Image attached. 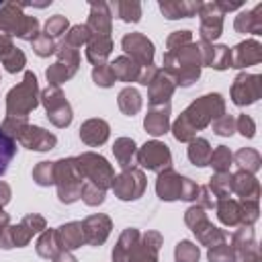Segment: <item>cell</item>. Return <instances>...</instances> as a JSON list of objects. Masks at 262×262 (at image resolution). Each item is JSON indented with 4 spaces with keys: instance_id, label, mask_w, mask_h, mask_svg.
Masks as SVG:
<instances>
[{
    "instance_id": "1",
    "label": "cell",
    "mask_w": 262,
    "mask_h": 262,
    "mask_svg": "<svg viewBox=\"0 0 262 262\" xmlns=\"http://www.w3.org/2000/svg\"><path fill=\"white\" fill-rule=\"evenodd\" d=\"M221 115H225V100L219 92L199 96L172 123V135H174V139L188 143L196 137V131L209 127Z\"/></svg>"
},
{
    "instance_id": "2",
    "label": "cell",
    "mask_w": 262,
    "mask_h": 262,
    "mask_svg": "<svg viewBox=\"0 0 262 262\" xmlns=\"http://www.w3.org/2000/svg\"><path fill=\"white\" fill-rule=\"evenodd\" d=\"M162 66H164L162 70L172 76V80L176 82V86H182V88L192 86L199 80L201 68H203L199 45L192 41V43H188L184 47L166 51L164 53V59H162Z\"/></svg>"
},
{
    "instance_id": "3",
    "label": "cell",
    "mask_w": 262,
    "mask_h": 262,
    "mask_svg": "<svg viewBox=\"0 0 262 262\" xmlns=\"http://www.w3.org/2000/svg\"><path fill=\"white\" fill-rule=\"evenodd\" d=\"M0 129L14 141H18L23 147L33 151H49L57 145V137L51 131H45L37 125H29L25 117H4Z\"/></svg>"
},
{
    "instance_id": "4",
    "label": "cell",
    "mask_w": 262,
    "mask_h": 262,
    "mask_svg": "<svg viewBox=\"0 0 262 262\" xmlns=\"http://www.w3.org/2000/svg\"><path fill=\"white\" fill-rule=\"evenodd\" d=\"M0 33L8 37H18L25 41H33L39 31V20L23 12L18 2H2L0 4Z\"/></svg>"
},
{
    "instance_id": "5",
    "label": "cell",
    "mask_w": 262,
    "mask_h": 262,
    "mask_svg": "<svg viewBox=\"0 0 262 262\" xmlns=\"http://www.w3.org/2000/svg\"><path fill=\"white\" fill-rule=\"evenodd\" d=\"M39 106V82L33 72H25L23 82L6 94V117H29Z\"/></svg>"
},
{
    "instance_id": "6",
    "label": "cell",
    "mask_w": 262,
    "mask_h": 262,
    "mask_svg": "<svg viewBox=\"0 0 262 262\" xmlns=\"http://www.w3.org/2000/svg\"><path fill=\"white\" fill-rule=\"evenodd\" d=\"M199 184L186 176H180L172 166L158 172L156 194L162 201H196Z\"/></svg>"
},
{
    "instance_id": "7",
    "label": "cell",
    "mask_w": 262,
    "mask_h": 262,
    "mask_svg": "<svg viewBox=\"0 0 262 262\" xmlns=\"http://www.w3.org/2000/svg\"><path fill=\"white\" fill-rule=\"evenodd\" d=\"M84 176L78 168L76 158H61L55 162V186H57V199L59 203H74L82 194Z\"/></svg>"
},
{
    "instance_id": "8",
    "label": "cell",
    "mask_w": 262,
    "mask_h": 262,
    "mask_svg": "<svg viewBox=\"0 0 262 262\" xmlns=\"http://www.w3.org/2000/svg\"><path fill=\"white\" fill-rule=\"evenodd\" d=\"M205 211H207V209H203L201 205H190V207L186 209V213H184V223H186V225L190 227V231L196 235L199 244L211 248V246H215V244L227 242V239H229V233H227L225 229L215 227V225L209 221V217H207Z\"/></svg>"
},
{
    "instance_id": "9",
    "label": "cell",
    "mask_w": 262,
    "mask_h": 262,
    "mask_svg": "<svg viewBox=\"0 0 262 262\" xmlns=\"http://www.w3.org/2000/svg\"><path fill=\"white\" fill-rule=\"evenodd\" d=\"M76 162H78V168L88 184H94L102 190H108L113 186L115 170L104 156L94 154V151H84V154L76 156Z\"/></svg>"
},
{
    "instance_id": "10",
    "label": "cell",
    "mask_w": 262,
    "mask_h": 262,
    "mask_svg": "<svg viewBox=\"0 0 262 262\" xmlns=\"http://www.w3.org/2000/svg\"><path fill=\"white\" fill-rule=\"evenodd\" d=\"M55 57H57L55 63L45 70V78H47L49 86H59V84L68 82L80 68V51L70 47L63 41L57 45Z\"/></svg>"
},
{
    "instance_id": "11",
    "label": "cell",
    "mask_w": 262,
    "mask_h": 262,
    "mask_svg": "<svg viewBox=\"0 0 262 262\" xmlns=\"http://www.w3.org/2000/svg\"><path fill=\"white\" fill-rule=\"evenodd\" d=\"M39 102L45 106L49 123L55 125L57 129H66L72 123L74 113H72V106L66 100L59 86H47L45 90H41L39 92Z\"/></svg>"
},
{
    "instance_id": "12",
    "label": "cell",
    "mask_w": 262,
    "mask_h": 262,
    "mask_svg": "<svg viewBox=\"0 0 262 262\" xmlns=\"http://www.w3.org/2000/svg\"><path fill=\"white\" fill-rule=\"evenodd\" d=\"M145 186H147V180H145L143 170L137 166H131V168L123 170L119 176H115L111 188H113L115 196L121 201H137L139 196H143Z\"/></svg>"
},
{
    "instance_id": "13",
    "label": "cell",
    "mask_w": 262,
    "mask_h": 262,
    "mask_svg": "<svg viewBox=\"0 0 262 262\" xmlns=\"http://www.w3.org/2000/svg\"><path fill=\"white\" fill-rule=\"evenodd\" d=\"M135 162L149 172H162V170L172 166V154H170V147L166 143L151 139V141H145L137 149Z\"/></svg>"
},
{
    "instance_id": "14",
    "label": "cell",
    "mask_w": 262,
    "mask_h": 262,
    "mask_svg": "<svg viewBox=\"0 0 262 262\" xmlns=\"http://www.w3.org/2000/svg\"><path fill=\"white\" fill-rule=\"evenodd\" d=\"M262 96V76L260 74H237L231 84V100L235 106L254 104Z\"/></svg>"
},
{
    "instance_id": "15",
    "label": "cell",
    "mask_w": 262,
    "mask_h": 262,
    "mask_svg": "<svg viewBox=\"0 0 262 262\" xmlns=\"http://www.w3.org/2000/svg\"><path fill=\"white\" fill-rule=\"evenodd\" d=\"M199 37L201 41L213 43L221 37L223 33V12L217 8L215 0L213 2H201L199 8Z\"/></svg>"
},
{
    "instance_id": "16",
    "label": "cell",
    "mask_w": 262,
    "mask_h": 262,
    "mask_svg": "<svg viewBox=\"0 0 262 262\" xmlns=\"http://www.w3.org/2000/svg\"><path fill=\"white\" fill-rule=\"evenodd\" d=\"M121 47L127 57H131L139 68H149L154 66V53L156 47L154 43L143 35V33H127L121 39Z\"/></svg>"
},
{
    "instance_id": "17",
    "label": "cell",
    "mask_w": 262,
    "mask_h": 262,
    "mask_svg": "<svg viewBox=\"0 0 262 262\" xmlns=\"http://www.w3.org/2000/svg\"><path fill=\"white\" fill-rule=\"evenodd\" d=\"M47 229V221L45 217H41L39 213H29L25 215L16 225H10V239H12V248H25L29 246V242L33 239L35 233H41Z\"/></svg>"
},
{
    "instance_id": "18",
    "label": "cell",
    "mask_w": 262,
    "mask_h": 262,
    "mask_svg": "<svg viewBox=\"0 0 262 262\" xmlns=\"http://www.w3.org/2000/svg\"><path fill=\"white\" fill-rule=\"evenodd\" d=\"M176 90V82L172 80L170 74H166L162 68L154 76V80L147 86V102L149 106H164L170 104V98Z\"/></svg>"
},
{
    "instance_id": "19",
    "label": "cell",
    "mask_w": 262,
    "mask_h": 262,
    "mask_svg": "<svg viewBox=\"0 0 262 262\" xmlns=\"http://www.w3.org/2000/svg\"><path fill=\"white\" fill-rule=\"evenodd\" d=\"M82 225H84L88 246H102L106 242V237L111 235V229H113V221L104 213H94V215L86 217L82 221Z\"/></svg>"
},
{
    "instance_id": "20",
    "label": "cell",
    "mask_w": 262,
    "mask_h": 262,
    "mask_svg": "<svg viewBox=\"0 0 262 262\" xmlns=\"http://www.w3.org/2000/svg\"><path fill=\"white\" fill-rule=\"evenodd\" d=\"M260 61H262V45L256 39H246L231 49V68L235 70L258 66Z\"/></svg>"
},
{
    "instance_id": "21",
    "label": "cell",
    "mask_w": 262,
    "mask_h": 262,
    "mask_svg": "<svg viewBox=\"0 0 262 262\" xmlns=\"http://www.w3.org/2000/svg\"><path fill=\"white\" fill-rule=\"evenodd\" d=\"M162 233L158 231H145L139 235L137 246L131 252L129 262H158V252L162 248Z\"/></svg>"
},
{
    "instance_id": "22",
    "label": "cell",
    "mask_w": 262,
    "mask_h": 262,
    "mask_svg": "<svg viewBox=\"0 0 262 262\" xmlns=\"http://www.w3.org/2000/svg\"><path fill=\"white\" fill-rule=\"evenodd\" d=\"M86 27L92 35H111L113 31V14L108 2H90V14Z\"/></svg>"
},
{
    "instance_id": "23",
    "label": "cell",
    "mask_w": 262,
    "mask_h": 262,
    "mask_svg": "<svg viewBox=\"0 0 262 262\" xmlns=\"http://www.w3.org/2000/svg\"><path fill=\"white\" fill-rule=\"evenodd\" d=\"M0 63L8 74H16L27 66L25 53L12 43V37L0 33Z\"/></svg>"
},
{
    "instance_id": "24",
    "label": "cell",
    "mask_w": 262,
    "mask_h": 262,
    "mask_svg": "<svg viewBox=\"0 0 262 262\" xmlns=\"http://www.w3.org/2000/svg\"><path fill=\"white\" fill-rule=\"evenodd\" d=\"M108 135H111V127L104 119H88L80 125V139L88 147H98L106 143Z\"/></svg>"
},
{
    "instance_id": "25",
    "label": "cell",
    "mask_w": 262,
    "mask_h": 262,
    "mask_svg": "<svg viewBox=\"0 0 262 262\" xmlns=\"http://www.w3.org/2000/svg\"><path fill=\"white\" fill-rule=\"evenodd\" d=\"M57 233V242H59V248L66 250V252H72V250H78L86 244V233H84V225L82 221H70V223H63L55 229Z\"/></svg>"
},
{
    "instance_id": "26",
    "label": "cell",
    "mask_w": 262,
    "mask_h": 262,
    "mask_svg": "<svg viewBox=\"0 0 262 262\" xmlns=\"http://www.w3.org/2000/svg\"><path fill=\"white\" fill-rule=\"evenodd\" d=\"M158 6L168 20H176V18L194 16L201 8V2L199 0H160Z\"/></svg>"
},
{
    "instance_id": "27",
    "label": "cell",
    "mask_w": 262,
    "mask_h": 262,
    "mask_svg": "<svg viewBox=\"0 0 262 262\" xmlns=\"http://www.w3.org/2000/svg\"><path fill=\"white\" fill-rule=\"evenodd\" d=\"M143 129L154 137L168 133L170 131V104L151 106L143 119Z\"/></svg>"
},
{
    "instance_id": "28",
    "label": "cell",
    "mask_w": 262,
    "mask_h": 262,
    "mask_svg": "<svg viewBox=\"0 0 262 262\" xmlns=\"http://www.w3.org/2000/svg\"><path fill=\"white\" fill-rule=\"evenodd\" d=\"M231 192L239 199H260V182L254 174L237 170L231 174Z\"/></svg>"
},
{
    "instance_id": "29",
    "label": "cell",
    "mask_w": 262,
    "mask_h": 262,
    "mask_svg": "<svg viewBox=\"0 0 262 262\" xmlns=\"http://www.w3.org/2000/svg\"><path fill=\"white\" fill-rule=\"evenodd\" d=\"M233 29L242 35H262V4H256L250 10H242L233 20Z\"/></svg>"
},
{
    "instance_id": "30",
    "label": "cell",
    "mask_w": 262,
    "mask_h": 262,
    "mask_svg": "<svg viewBox=\"0 0 262 262\" xmlns=\"http://www.w3.org/2000/svg\"><path fill=\"white\" fill-rule=\"evenodd\" d=\"M215 211H217V219L227 225V227H237L242 225V205L239 201L227 196V199H217L215 201Z\"/></svg>"
},
{
    "instance_id": "31",
    "label": "cell",
    "mask_w": 262,
    "mask_h": 262,
    "mask_svg": "<svg viewBox=\"0 0 262 262\" xmlns=\"http://www.w3.org/2000/svg\"><path fill=\"white\" fill-rule=\"evenodd\" d=\"M111 51H113V39H111V35H92L90 41L86 43V59L92 66L106 61V57L111 55Z\"/></svg>"
},
{
    "instance_id": "32",
    "label": "cell",
    "mask_w": 262,
    "mask_h": 262,
    "mask_svg": "<svg viewBox=\"0 0 262 262\" xmlns=\"http://www.w3.org/2000/svg\"><path fill=\"white\" fill-rule=\"evenodd\" d=\"M231 248L235 250L237 260L244 258V256H248V254L260 252L258 250L256 235H254V229L252 227H246V225H239V229L231 233Z\"/></svg>"
},
{
    "instance_id": "33",
    "label": "cell",
    "mask_w": 262,
    "mask_h": 262,
    "mask_svg": "<svg viewBox=\"0 0 262 262\" xmlns=\"http://www.w3.org/2000/svg\"><path fill=\"white\" fill-rule=\"evenodd\" d=\"M139 229H135V227H127V229H123V233L119 235V239H117V246L113 248V262H129V258H131V252H133V248L137 246V242H139Z\"/></svg>"
},
{
    "instance_id": "34",
    "label": "cell",
    "mask_w": 262,
    "mask_h": 262,
    "mask_svg": "<svg viewBox=\"0 0 262 262\" xmlns=\"http://www.w3.org/2000/svg\"><path fill=\"white\" fill-rule=\"evenodd\" d=\"M111 70L115 74V80H119V82H137L139 74H141V68L127 55L115 57L111 61Z\"/></svg>"
},
{
    "instance_id": "35",
    "label": "cell",
    "mask_w": 262,
    "mask_h": 262,
    "mask_svg": "<svg viewBox=\"0 0 262 262\" xmlns=\"http://www.w3.org/2000/svg\"><path fill=\"white\" fill-rule=\"evenodd\" d=\"M113 154H115L117 164H119L123 170H127V168H131V166L135 164L137 145H135V141H133L131 137H119V139H115V143H113Z\"/></svg>"
},
{
    "instance_id": "36",
    "label": "cell",
    "mask_w": 262,
    "mask_h": 262,
    "mask_svg": "<svg viewBox=\"0 0 262 262\" xmlns=\"http://www.w3.org/2000/svg\"><path fill=\"white\" fill-rule=\"evenodd\" d=\"M108 6H111V14L121 18L123 23H139L141 12H143L141 2H137V0H117Z\"/></svg>"
},
{
    "instance_id": "37",
    "label": "cell",
    "mask_w": 262,
    "mask_h": 262,
    "mask_svg": "<svg viewBox=\"0 0 262 262\" xmlns=\"http://www.w3.org/2000/svg\"><path fill=\"white\" fill-rule=\"evenodd\" d=\"M117 104H119V108H121L123 115L133 117V115H137V113L141 111L143 100H141V94L137 92V88L125 86V88L119 92V96H117Z\"/></svg>"
},
{
    "instance_id": "38",
    "label": "cell",
    "mask_w": 262,
    "mask_h": 262,
    "mask_svg": "<svg viewBox=\"0 0 262 262\" xmlns=\"http://www.w3.org/2000/svg\"><path fill=\"white\" fill-rule=\"evenodd\" d=\"M211 143L205 139V137H194L192 141H188V149H186V156L190 160V164L203 168V166H209V158H211Z\"/></svg>"
},
{
    "instance_id": "39",
    "label": "cell",
    "mask_w": 262,
    "mask_h": 262,
    "mask_svg": "<svg viewBox=\"0 0 262 262\" xmlns=\"http://www.w3.org/2000/svg\"><path fill=\"white\" fill-rule=\"evenodd\" d=\"M35 250H37V254H39L41 258H45V260L55 258V256L61 252L55 229H45V231H41V235H39V239H37V244H35Z\"/></svg>"
},
{
    "instance_id": "40",
    "label": "cell",
    "mask_w": 262,
    "mask_h": 262,
    "mask_svg": "<svg viewBox=\"0 0 262 262\" xmlns=\"http://www.w3.org/2000/svg\"><path fill=\"white\" fill-rule=\"evenodd\" d=\"M233 164H237L239 170H246L250 174H256L262 166V158L258 154V149L254 147H242L233 154Z\"/></svg>"
},
{
    "instance_id": "41",
    "label": "cell",
    "mask_w": 262,
    "mask_h": 262,
    "mask_svg": "<svg viewBox=\"0 0 262 262\" xmlns=\"http://www.w3.org/2000/svg\"><path fill=\"white\" fill-rule=\"evenodd\" d=\"M209 190L213 192L215 201L217 199H227L231 196V172H215L211 178H209Z\"/></svg>"
},
{
    "instance_id": "42",
    "label": "cell",
    "mask_w": 262,
    "mask_h": 262,
    "mask_svg": "<svg viewBox=\"0 0 262 262\" xmlns=\"http://www.w3.org/2000/svg\"><path fill=\"white\" fill-rule=\"evenodd\" d=\"M233 164V154L227 145H217L213 151H211V158H209V166L215 170V172H229Z\"/></svg>"
},
{
    "instance_id": "43",
    "label": "cell",
    "mask_w": 262,
    "mask_h": 262,
    "mask_svg": "<svg viewBox=\"0 0 262 262\" xmlns=\"http://www.w3.org/2000/svg\"><path fill=\"white\" fill-rule=\"evenodd\" d=\"M16 156V141L0 129V176L8 170V164Z\"/></svg>"
},
{
    "instance_id": "44",
    "label": "cell",
    "mask_w": 262,
    "mask_h": 262,
    "mask_svg": "<svg viewBox=\"0 0 262 262\" xmlns=\"http://www.w3.org/2000/svg\"><path fill=\"white\" fill-rule=\"evenodd\" d=\"M207 260L209 262H237V254L229 242H221V244H215L209 248Z\"/></svg>"
},
{
    "instance_id": "45",
    "label": "cell",
    "mask_w": 262,
    "mask_h": 262,
    "mask_svg": "<svg viewBox=\"0 0 262 262\" xmlns=\"http://www.w3.org/2000/svg\"><path fill=\"white\" fill-rule=\"evenodd\" d=\"M207 66L213 68V70H219V72L231 68V49L227 45H213L211 59H209Z\"/></svg>"
},
{
    "instance_id": "46",
    "label": "cell",
    "mask_w": 262,
    "mask_h": 262,
    "mask_svg": "<svg viewBox=\"0 0 262 262\" xmlns=\"http://www.w3.org/2000/svg\"><path fill=\"white\" fill-rule=\"evenodd\" d=\"M33 180L39 186L55 184V162H39L33 168Z\"/></svg>"
},
{
    "instance_id": "47",
    "label": "cell",
    "mask_w": 262,
    "mask_h": 262,
    "mask_svg": "<svg viewBox=\"0 0 262 262\" xmlns=\"http://www.w3.org/2000/svg\"><path fill=\"white\" fill-rule=\"evenodd\" d=\"M174 258H176V262H199V258H201L199 246L190 239H182L174 248Z\"/></svg>"
},
{
    "instance_id": "48",
    "label": "cell",
    "mask_w": 262,
    "mask_h": 262,
    "mask_svg": "<svg viewBox=\"0 0 262 262\" xmlns=\"http://www.w3.org/2000/svg\"><path fill=\"white\" fill-rule=\"evenodd\" d=\"M90 37H92V33H90V29H88L86 25H74V27H70V29H68L63 43H68L70 47L78 49V47L86 45V43L90 41Z\"/></svg>"
},
{
    "instance_id": "49",
    "label": "cell",
    "mask_w": 262,
    "mask_h": 262,
    "mask_svg": "<svg viewBox=\"0 0 262 262\" xmlns=\"http://www.w3.org/2000/svg\"><path fill=\"white\" fill-rule=\"evenodd\" d=\"M68 29H70L68 18H66L63 14H53V16L47 18L43 33H45L47 37H51V39H59V37H63V35L68 33Z\"/></svg>"
},
{
    "instance_id": "50",
    "label": "cell",
    "mask_w": 262,
    "mask_h": 262,
    "mask_svg": "<svg viewBox=\"0 0 262 262\" xmlns=\"http://www.w3.org/2000/svg\"><path fill=\"white\" fill-rule=\"evenodd\" d=\"M92 80L100 88H111L115 84V74L111 70V63L108 61H102V63L92 66Z\"/></svg>"
},
{
    "instance_id": "51",
    "label": "cell",
    "mask_w": 262,
    "mask_h": 262,
    "mask_svg": "<svg viewBox=\"0 0 262 262\" xmlns=\"http://www.w3.org/2000/svg\"><path fill=\"white\" fill-rule=\"evenodd\" d=\"M31 45H33V51H35L39 57H49V55H55V51H57L55 39L47 37L45 33H39V35L31 41Z\"/></svg>"
},
{
    "instance_id": "52",
    "label": "cell",
    "mask_w": 262,
    "mask_h": 262,
    "mask_svg": "<svg viewBox=\"0 0 262 262\" xmlns=\"http://www.w3.org/2000/svg\"><path fill=\"white\" fill-rule=\"evenodd\" d=\"M239 205H242V225L252 227L260 217L258 199H239Z\"/></svg>"
},
{
    "instance_id": "53",
    "label": "cell",
    "mask_w": 262,
    "mask_h": 262,
    "mask_svg": "<svg viewBox=\"0 0 262 262\" xmlns=\"http://www.w3.org/2000/svg\"><path fill=\"white\" fill-rule=\"evenodd\" d=\"M104 196H106V190H102V188H98V186H94V184L84 182L80 199H82L88 207H98V205H102V203H104Z\"/></svg>"
},
{
    "instance_id": "54",
    "label": "cell",
    "mask_w": 262,
    "mask_h": 262,
    "mask_svg": "<svg viewBox=\"0 0 262 262\" xmlns=\"http://www.w3.org/2000/svg\"><path fill=\"white\" fill-rule=\"evenodd\" d=\"M211 127H213V133H217L221 137H229L235 131V117L233 115H221L219 119H215L211 123Z\"/></svg>"
},
{
    "instance_id": "55",
    "label": "cell",
    "mask_w": 262,
    "mask_h": 262,
    "mask_svg": "<svg viewBox=\"0 0 262 262\" xmlns=\"http://www.w3.org/2000/svg\"><path fill=\"white\" fill-rule=\"evenodd\" d=\"M188 43H192V31H188V29H184V31H174V33H170L168 39H166V51L184 47V45H188Z\"/></svg>"
},
{
    "instance_id": "56",
    "label": "cell",
    "mask_w": 262,
    "mask_h": 262,
    "mask_svg": "<svg viewBox=\"0 0 262 262\" xmlns=\"http://www.w3.org/2000/svg\"><path fill=\"white\" fill-rule=\"evenodd\" d=\"M235 131H239L246 139H252L256 135V123L250 115H239L235 119Z\"/></svg>"
},
{
    "instance_id": "57",
    "label": "cell",
    "mask_w": 262,
    "mask_h": 262,
    "mask_svg": "<svg viewBox=\"0 0 262 262\" xmlns=\"http://www.w3.org/2000/svg\"><path fill=\"white\" fill-rule=\"evenodd\" d=\"M196 205H201L203 209H213V207H215V196H213V192L209 190V186H207V184L199 188Z\"/></svg>"
},
{
    "instance_id": "58",
    "label": "cell",
    "mask_w": 262,
    "mask_h": 262,
    "mask_svg": "<svg viewBox=\"0 0 262 262\" xmlns=\"http://www.w3.org/2000/svg\"><path fill=\"white\" fill-rule=\"evenodd\" d=\"M158 66H149V68H141V74H139V80H137V84H141V86H149V82L154 80V76L158 74Z\"/></svg>"
},
{
    "instance_id": "59",
    "label": "cell",
    "mask_w": 262,
    "mask_h": 262,
    "mask_svg": "<svg viewBox=\"0 0 262 262\" xmlns=\"http://www.w3.org/2000/svg\"><path fill=\"white\" fill-rule=\"evenodd\" d=\"M217 8L225 14V12H231V10H239L244 6V2H223V0H215Z\"/></svg>"
},
{
    "instance_id": "60",
    "label": "cell",
    "mask_w": 262,
    "mask_h": 262,
    "mask_svg": "<svg viewBox=\"0 0 262 262\" xmlns=\"http://www.w3.org/2000/svg\"><path fill=\"white\" fill-rule=\"evenodd\" d=\"M10 196H12V190H10V186H8L4 180H0V205L4 207V205L10 201Z\"/></svg>"
},
{
    "instance_id": "61",
    "label": "cell",
    "mask_w": 262,
    "mask_h": 262,
    "mask_svg": "<svg viewBox=\"0 0 262 262\" xmlns=\"http://www.w3.org/2000/svg\"><path fill=\"white\" fill-rule=\"evenodd\" d=\"M51 262H78L74 256H72V252H66V250H61L55 258H51Z\"/></svg>"
},
{
    "instance_id": "62",
    "label": "cell",
    "mask_w": 262,
    "mask_h": 262,
    "mask_svg": "<svg viewBox=\"0 0 262 262\" xmlns=\"http://www.w3.org/2000/svg\"><path fill=\"white\" fill-rule=\"evenodd\" d=\"M237 262H260V252H256V254H248V256L239 258Z\"/></svg>"
}]
</instances>
